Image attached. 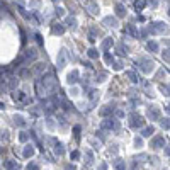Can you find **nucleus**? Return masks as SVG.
I'll use <instances>...</instances> for the list:
<instances>
[{"instance_id":"f257e3e1","label":"nucleus","mask_w":170,"mask_h":170,"mask_svg":"<svg viewBox=\"0 0 170 170\" xmlns=\"http://www.w3.org/2000/svg\"><path fill=\"white\" fill-rule=\"evenodd\" d=\"M36 89H37V95L39 97H44L48 94H55L58 90V82L53 75H43L41 80L36 82Z\"/></svg>"},{"instance_id":"f03ea898","label":"nucleus","mask_w":170,"mask_h":170,"mask_svg":"<svg viewBox=\"0 0 170 170\" xmlns=\"http://www.w3.org/2000/svg\"><path fill=\"white\" fill-rule=\"evenodd\" d=\"M129 126H131V128H143V126H145L143 116H140V114H131V118H129Z\"/></svg>"},{"instance_id":"7ed1b4c3","label":"nucleus","mask_w":170,"mask_h":170,"mask_svg":"<svg viewBox=\"0 0 170 170\" xmlns=\"http://www.w3.org/2000/svg\"><path fill=\"white\" fill-rule=\"evenodd\" d=\"M22 56H24V60H26V63H29L31 60H36V58H37V51H36V48H27L26 51L22 53Z\"/></svg>"},{"instance_id":"20e7f679","label":"nucleus","mask_w":170,"mask_h":170,"mask_svg":"<svg viewBox=\"0 0 170 170\" xmlns=\"http://www.w3.org/2000/svg\"><path fill=\"white\" fill-rule=\"evenodd\" d=\"M67 65V49H61L58 53V60H56V67L58 68H63Z\"/></svg>"},{"instance_id":"39448f33","label":"nucleus","mask_w":170,"mask_h":170,"mask_svg":"<svg viewBox=\"0 0 170 170\" xmlns=\"http://www.w3.org/2000/svg\"><path fill=\"white\" fill-rule=\"evenodd\" d=\"M138 63H141V67H140V68L145 71V73L152 71V67H150V65H152V60H148V58H141Z\"/></svg>"},{"instance_id":"423d86ee","label":"nucleus","mask_w":170,"mask_h":170,"mask_svg":"<svg viewBox=\"0 0 170 170\" xmlns=\"http://www.w3.org/2000/svg\"><path fill=\"white\" fill-rule=\"evenodd\" d=\"M150 29H152V33L158 34V33H163V31L167 29V24H163V22H153Z\"/></svg>"},{"instance_id":"0eeeda50","label":"nucleus","mask_w":170,"mask_h":170,"mask_svg":"<svg viewBox=\"0 0 170 170\" xmlns=\"http://www.w3.org/2000/svg\"><path fill=\"white\" fill-rule=\"evenodd\" d=\"M4 168H7V170H19L21 167H19V163L15 162V160H4Z\"/></svg>"},{"instance_id":"6e6552de","label":"nucleus","mask_w":170,"mask_h":170,"mask_svg":"<svg viewBox=\"0 0 170 170\" xmlns=\"http://www.w3.org/2000/svg\"><path fill=\"white\" fill-rule=\"evenodd\" d=\"M100 128H102V129H112V128H118V124H116L112 119H104V121L100 122Z\"/></svg>"},{"instance_id":"1a4fd4ad","label":"nucleus","mask_w":170,"mask_h":170,"mask_svg":"<svg viewBox=\"0 0 170 170\" xmlns=\"http://www.w3.org/2000/svg\"><path fill=\"white\" fill-rule=\"evenodd\" d=\"M85 7L90 10V14H97V10H99V5H97L95 2H92V0H87V2H85Z\"/></svg>"},{"instance_id":"9d476101","label":"nucleus","mask_w":170,"mask_h":170,"mask_svg":"<svg viewBox=\"0 0 170 170\" xmlns=\"http://www.w3.org/2000/svg\"><path fill=\"white\" fill-rule=\"evenodd\" d=\"M163 145H165V141H163L162 136H156L155 140H152V146L153 148H160V146H163Z\"/></svg>"},{"instance_id":"9b49d317","label":"nucleus","mask_w":170,"mask_h":170,"mask_svg":"<svg viewBox=\"0 0 170 170\" xmlns=\"http://www.w3.org/2000/svg\"><path fill=\"white\" fill-rule=\"evenodd\" d=\"M78 80V71L77 70H73V71H70V73H68V83H75V82Z\"/></svg>"},{"instance_id":"f8f14e48","label":"nucleus","mask_w":170,"mask_h":170,"mask_svg":"<svg viewBox=\"0 0 170 170\" xmlns=\"http://www.w3.org/2000/svg\"><path fill=\"white\" fill-rule=\"evenodd\" d=\"M148 114H150V118H155V121H156V119H160V111L156 107H150Z\"/></svg>"},{"instance_id":"ddd939ff","label":"nucleus","mask_w":170,"mask_h":170,"mask_svg":"<svg viewBox=\"0 0 170 170\" xmlns=\"http://www.w3.org/2000/svg\"><path fill=\"white\" fill-rule=\"evenodd\" d=\"M124 14H126V10H124V7H122V4H118L116 5V15H118V17H124Z\"/></svg>"},{"instance_id":"4468645a","label":"nucleus","mask_w":170,"mask_h":170,"mask_svg":"<svg viewBox=\"0 0 170 170\" xmlns=\"http://www.w3.org/2000/svg\"><path fill=\"white\" fill-rule=\"evenodd\" d=\"M51 31H53V34H63L65 33V27H63L61 24H55Z\"/></svg>"},{"instance_id":"2eb2a0df","label":"nucleus","mask_w":170,"mask_h":170,"mask_svg":"<svg viewBox=\"0 0 170 170\" xmlns=\"http://www.w3.org/2000/svg\"><path fill=\"white\" fill-rule=\"evenodd\" d=\"M65 24H67V27H71V29H75V27H77V21H75L73 17L65 19Z\"/></svg>"},{"instance_id":"dca6fc26","label":"nucleus","mask_w":170,"mask_h":170,"mask_svg":"<svg viewBox=\"0 0 170 170\" xmlns=\"http://www.w3.org/2000/svg\"><path fill=\"white\" fill-rule=\"evenodd\" d=\"M34 155V148L31 146V145H27L26 148H24V156H26V158H29V156H33Z\"/></svg>"},{"instance_id":"f3484780","label":"nucleus","mask_w":170,"mask_h":170,"mask_svg":"<svg viewBox=\"0 0 170 170\" xmlns=\"http://www.w3.org/2000/svg\"><path fill=\"white\" fill-rule=\"evenodd\" d=\"M134 7H136V10H143V9L146 7V0H136V2H134Z\"/></svg>"},{"instance_id":"a211bd4d","label":"nucleus","mask_w":170,"mask_h":170,"mask_svg":"<svg viewBox=\"0 0 170 170\" xmlns=\"http://www.w3.org/2000/svg\"><path fill=\"white\" fill-rule=\"evenodd\" d=\"M102 22L106 24V26H112V27H114L116 24H118V21H116L114 17H106V19H104V21H102Z\"/></svg>"},{"instance_id":"6ab92c4d","label":"nucleus","mask_w":170,"mask_h":170,"mask_svg":"<svg viewBox=\"0 0 170 170\" xmlns=\"http://www.w3.org/2000/svg\"><path fill=\"white\" fill-rule=\"evenodd\" d=\"M146 46H148V49H150V51H153V53H155V51H158V44H156L155 41H148V43H146Z\"/></svg>"},{"instance_id":"aec40b11","label":"nucleus","mask_w":170,"mask_h":170,"mask_svg":"<svg viewBox=\"0 0 170 170\" xmlns=\"http://www.w3.org/2000/svg\"><path fill=\"white\" fill-rule=\"evenodd\" d=\"M14 122H15L17 126H21V128H22V126H26V121H24L22 116H15V118H14Z\"/></svg>"},{"instance_id":"412c9836","label":"nucleus","mask_w":170,"mask_h":170,"mask_svg":"<svg viewBox=\"0 0 170 170\" xmlns=\"http://www.w3.org/2000/svg\"><path fill=\"white\" fill-rule=\"evenodd\" d=\"M12 99H14V100H24V99H26V95H24L22 92H19V90H17V92L12 94Z\"/></svg>"},{"instance_id":"4be33fe9","label":"nucleus","mask_w":170,"mask_h":170,"mask_svg":"<svg viewBox=\"0 0 170 170\" xmlns=\"http://www.w3.org/2000/svg\"><path fill=\"white\" fill-rule=\"evenodd\" d=\"M111 46H112V37H109V39H106V41L102 43V49H104V51H107Z\"/></svg>"},{"instance_id":"5701e85b","label":"nucleus","mask_w":170,"mask_h":170,"mask_svg":"<svg viewBox=\"0 0 170 170\" xmlns=\"http://www.w3.org/2000/svg\"><path fill=\"white\" fill-rule=\"evenodd\" d=\"M9 138H10V134H9L7 129L0 131V141H9Z\"/></svg>"},{"instance_id":"b1692460","label":"nucleus","mask_w":170,"mask_h":170,"mask_svg":"<svg viewBox=\"0 0 170 170\" xmlns=\"http://www.w3.org/2000/svg\"><path fill=\"white\" fill-rule=\"evenodd\" d=\"M141 134H143V136H152V134H153V126H148V128H145V129L141 131Z\"/></svg>"},{"instance_id":"393cba45","label":"nucleus","mask_w":170,"mask_h":170,"mask_svg":"<svg viewBox=\"0 0 170 170\" xmlns=\"http://www.w3.org/2000/svg\"><path fill=\"white\" fill-rule=\"evenodd\" d=\"M112 111H114V106H109V107H106V109H100V116H107V114H111Z\"/></svg>"},{"instance_id":"a878e982","label":"nucleus","mask_w":170,"mask_h":170,"mask_svg":"<svg viewBox=\"0 0 170 170\" xmlns=\"http://www.w3.org/2000/svg\"><path fill=\"white\" fill-rule=\"evenodd\" d=\"M46 68V63H37L36 67H34V70L33 71H36V73H39V71H43Z\"/></svg>"},{"instance_id":"bb28decb","label":"nucleus","mask_w":170,"mask_h":170,"mask_svg":"<svg viewBox=\"0 0 170 170\" xmlns=\"http://www.w3.org/2000/svg\"><path fill=\"white\" fill-rule=\"evenodd\" d=\"M29 75H33V71L27 70V68H22V70L19 71V77H29Z\"/></svg>"},{"instance_id":"cd10ccee","label":"nucleus","mask_w":170,"mask_h":170,"mask_svg":"<svg viewBox=\"0 0 170 170\" xmlns=\"http://www.w3.org/2000/svg\"><path fill=\"white\" fill-rule=\"evenodd\" d=\"M116 170H126V163L122 162V160H119V162H116Z\"/></svg>"},{"instance_id":"c85d7f7f","label":"nucleus","mask_w":170,"mask_h":170,"mask_svg":"<svg viewBox=\"0 0 170 170\" xmlns=\"http://www.w3.org/2000/svg\"><path fill=\"white\" fill-rule=\"evenodd\" d=\"M89 56L90 58H99V53H97V49H89Z\"/></svg>"},{"instance_id":"c756f323","label":"nucleus","mask_w":170,"mask_h":170,"mask_svg":"<svg viewBox=\"0 0 170 170\" xmlns=\"http://www.w3.org/2000/svg\"><path fill=\"white\" fill-rule=\"evenodd\" d=\"M104 60H106L107 63H111V61H112V55H111L109 51H106V55H104Z\"/></svg>"},{"instance_id":"7c9ffc66","label":"nucleus","mask_w":170,"mask_h":170,"mask_svg":"<svg viewBox=\"0 0 170 170\" xmlns=\"http://www.w3.org/2000/svg\"><path fill=\"white\" fill-rule=\"evenodd\" d=\"M128 77L131 78V82H138V78H136V75L133 73V71H128Z\"/></svg>"},{"instance_id":"2f4dec72","label":"nucleus","mask_w":170,"mask_h":170,"mask_svg":"<svg viewBox=\"0 0 170 170\" xmlns=\"http://www.w3.org/2000/svg\"><path fill=\"white\" fill-rule=\"evenodd\" d=\"M71 160H77L78 158V156H80V152H77V150H75V152H71Z\"/></svg>"},{"instance_id":"473e14b6","label":"nucleus","mask_w":170,"mask_h":170,"mask_svg":"<svg viewBox=\"0 0 170 170\" xmlns=\"http://www.w3.org/2000/svg\"><path fill=\"white\" fill-rule=\"evenodd\" d=\"M27 170H39V167H37L36 163H29V165H27Z\"/></svg>"},{"instance_id":"72a5a7b5","label":"nucleus","mask_w":170,"mask_h":170,"mask_svg":"<svg viewBox=\"0 0 170 170\" xmlns=\"http://www.w3.org/2000/svg\"><path fill=\"white\" fill-rule=\"evenodd\" d=\"M97 82H104L106 80V73H100V75H97V78H95Z\"/></svg>"},{"instance_id":"f704fd0d","label":"nucleus","mask_w":170,"mask_h":170,"mask_svg":"<svg viewBox=\"0 0 170 170\" xmlns=\"http://www.w3.org/2000/svg\"><path fill=\"white\" fill-rule=\"evenodd\" d=\"M56 153H58V155H61V153H63V146H61V145H56Z\"/></svg>"},{"instance_id":"c9c22d12","label":"nucleus","mask_w":170,"mask_h":170,"mask_svg":"<svg viewBox=\"0 0 170 170\" xmlns=\"http://www.w3.org/2000/svg\"><path fill=\"white\" fill-rule=\"evenodd\" d=\"M73 131H75V136H80V126H75V128H73Z\"/></svg>"},{"instance_id":"e433bc0d","label":"nucleus","mask_w":170,"mask_h":170,"mask_svg":"<svg viewBox=\"0 0 170 170\" xmlns=\"http://www.w3.org/2000/svg\"><path fill=\"white\" fill-rule=\"evenodd\" d=\"M160 89L163 90V94H165V95H168V87H165V85H160Z\"/></svg>"},{"instance_id":"4c0bfd02","label":"nucleus","mask_w":170,"mask_h":170,"mask_svg":"<svg viewBox=\"0 0 170 170\" xmlns=\"http://www.w3.org/2000/svg\"><path fill=\"white\" fill-rule=\"evenodd\" d=\"M19 138H21V141H26L27 140V133H21V136H19Z\"/></svg>"},{"instance_id":"58836bf2","label":"nucleus","mask_w":170,"mask_h":170,"mask_svg":"<svg viewBox=\"0 0 170 170\" xmlns=\"http://www.w3.org/2000/svg\"><path fill=\"white\" fill-rule=\"evenodd\" d=\"M163 60H167V61H168V49H165V51H163Z\"/></svg>"},{"instance_id":"ea45409f","label":"nucleus","mask_w":170,"mask_h":170,"mask_svg":"<svg viewBox=\"0 0 170 170\" xmlns=\"http://www.w3.org/2000/svg\"><path fill=\"white\" fill-rule=\"evenodd\" d=\"M36 39H37V43H39L41 46H43V39H41V36H39V34H36Z\"/></svg>"},{"instance_id":"a19ab883","label":"nucleus","mask_w":170,"mask_h":170,"mask_svg":"<svg viewBox=\"0 0 170 170\" xmlns=\"http://www.w3.org/2000/svg\"><path fill=\"white\" fill-rule=\"evenodd\" d=\"M56 15H60V17H61V15H63V9H56Z\"/></svg>"},{"instance_id":"79ce46f5","label":"nucleus","mask_w":170,"mask_h":170,"mask_svg":"<svg viewBox=\"0 0 170 170\" xmlns=\"http://www.w3.org/2000/svg\"><path fill=\"white\" fill-rule=\"evenodd\" d=\"M4 107H5V104H4V102H0V109H4Z\"/></svg>"},{"instance_id":"37998d69","label":"nucleus","mask_w":170,"mask_h":170,"mask_svg":"<svg viewBox=\"0 0 170 170\" xmlns=\"http://www.w3.org/2000/svg\"><path fill=\"white\" fill-rule=\"evenodd\" d=\"M0 153H2V146H0Z\"/></svg>"}]
</instances>
